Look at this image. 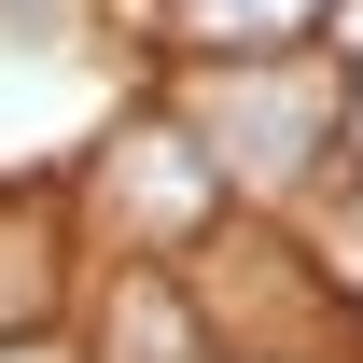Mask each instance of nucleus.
Wrapping results in <instances>:
<instances>
[{"label": "nucleus", "mask_w": 363, "mask_h": 363, "mask_svg": "<svg viewBox=\"0 0 363 363\" xmlns=\"http://www.w3.org/2000/svg\"><path fill=\"white\" fill-rule=\"evenodd\" d=\"M196 154L210 182H252V196H294V182L335 168V126H350V70L335 56H224L196 84Z\"/></svg>", "instance_id": "nucleus-1"}, {"label": "nucleus", "mask_w": 363, "mask_h": 363, "mask_svg": "<svg viewBox=\"0 0 363 363\" xmlns=\"http://www.w3.org/2000/svg\"><path fill=\"white\" fill-rule=\"evenodd\" d=\"M84 196H98V224L126 238L140 266H154V252H182L196 224H224V182H210V154H196V126H168V112H140V126L98 140Z\"/></svg>", "instance_id": "nucleus-2"}, {"label": "nucleus", "mask_w": 363, "mask_h": 363, "mask_svg": "<svg viewBox=\"0 0 363 363\" xmlns=\"http://www.w3.org/2000/svg\"><path fill=\"white\" fill-rule=\"evenodd\" d=\"M98 363H210V321L168 266H126L112 308H98Z\"/></svg>", "instance_id": "nucleus-3"}, {"label": "nucleus", "mask_w": 363, "mask_h": 363, "mask_svg": "<svg viewBox=\"0 0 363 363\" xmlns=\"http://www.w3.org/2000/svg\"><path fill=\"white\" fill-rule=\"evenodd\" d=\"M168 28L196 56H308L321 0H168Z\"/></svg>", "instance_id": "nucleus-4"}, {"label": "nucleus", "mask_w": 363, "mask_h": 363, "mask_svg": "<svg viewBox=\"0 0 363 363\" xmlns=\"http://www.w3.org/2000/svg\"><path fill=\"white\" fill-rule=\"evenodd\" d=\"M56 308V224L43 210H0V335H28Z\"/></svg>", "instance_id": "nucleus-5"}]
</instances>
